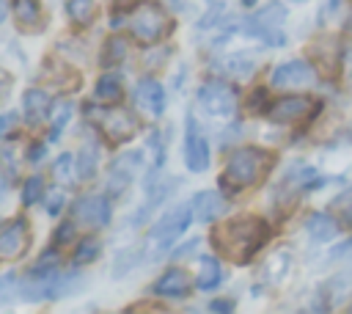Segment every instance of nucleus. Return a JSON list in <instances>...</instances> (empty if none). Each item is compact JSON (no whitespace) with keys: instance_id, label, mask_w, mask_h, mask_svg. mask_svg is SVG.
Wrapping results in <instances>:
<instances>
[{"instance_id":"1","label":"nucleus","mask_w":352,"mask_h":314,"mask_svg":"<svg viewBox=\"0 0 352 314\" xmlns=\"http://www.w3.org/2000/svg\"><path fill=\"white\" fill-rule=\"evenodd\" d=\"M270 240V226L258 215H242L212 231V245L234 264H248Z\"/></svg>"},{"instance_id":"2","label":"nucleus","mask_w":352,"mask_h":314,"mask_svg":"<svg viewBox=\"0 0 352 314\" xmlns=\"http://www.w3.org/2000/svg\"><path fill=\"white\" fill-rule=\"evenodd\" d=\"M275 154L270 149L261 146H239L228 154L223 174H220V187L226 193H242L250 190L256 185H261L267 179V174L272 171Z\"/></svg>"},{"instance_id":"3","label":"nucleus","mask_w":352,"mask_h":314,"mask_svg":"<svg viewBox=\"0 0 352 314\" xmlns=\"http://www.w3.org/2000/svg\"><path fill=\"white\" fill-rule=\"evenodd\" d=\"M192 218L195 215H192V207L190 204H179V207L168 209L151 226V231H148V240H146V248H143L146 259H162L173 248V242L187 231V226L192 223Z\"/></svg>"},{"instance_id":"4","label":"nucleus","mask_w":352,"mask_h":314,"mask_svg":"<svg viewBox=\"0 0 352 314\" xmlns=\"http://www.w3.org/2000/svg\"><path fill=\"white\" fill-rule=\"evenodd\" d=\"M319 110H322V102H316L314 96L286 94V96H278L270 102L267 118L280 127H297V124H308Z\"/></svg>"},{"instance_id":"5","label":"nucleus","mask_w":352,"mask_h":314,"mask_svg":"<svg viewBox=\"0 0 352 314\" xmlns=\"http://www.w3.org/2000/svg\"><path fill=\"white\" fill-rule=\"evenodd\" d=\"M283 22H286V8L272 0V3H267L261 11H256L253 17L245 19V22H242V30H245L248 36H253V39L270 44V47H283V44H286V36H283V30H280Z\"/></svg>"},{"instance_id":"6","label":"nucleus","mask_w":352,"mask_h":314,"mask_svg":"<svg viewBox=\"0 0 352 314\" xmlns=\"http://www.w3.org/2000/svg\"><path fill=\"white\" fill-rule=\"evenodd\" d=\"M173 28L168 11L157 3H143L135 8V14L129 17V30L138 41H160L162 36H168Z\"/></svg>"},{"instance_id":"7","label":"nucleus","mask_w":352,"mask_h":314,"mask_svg":"<svg viewBox=\"0 0 352 314\" xmlns=\"http://www.w3.org/2000/svg\"><path fill=\"white\" fill-rule=\"evenodd\" d=\"M198 105L214 118H228V116H234V110L239 105V94L226 80H206L198 88Z\"/></svg>"},{"instance_id":"8","label":"nucleus","mask_w":352,"mask_h":314,"mask_svg":"<svg viewBox=\"0 0 352 314\" xmlns=\"http://www.w3.org/2000/svg\"><path fill=\"white\" fill-rule=\"evenodd\" d=\"M99 127H102L104 138L113 146H121V143L132 140V135L138 132V121H135L132 110L118 107V105H113V107H107V110L99 113Z\"/></svg>"},{"instance_id":"9","label":"nucleus","mask_w":352,"mask_h":314,"mask_svg":"<svg viewBox=\"0 0 352 314\" xmlns=\"http://www.w3.org/2000/svg\"><path fill=\"white\" fill-rule=\"evenodd\" d=\"M314 83H316V69L305 58L286 61V63L275 66L272 74H270V85L272 88H308Z\"/></svg>"},{"instance_id":"10","label":"nucleus","mask_w":352,"mask_h":314,"mask_svg":"<svg viewBox=\"0 0 352 314\" xmlns=\"http://www.w3.org/2000/svg\"><path fill=\"white\" fill-rule=\"evenodd\" d=\"M209 160H212L209 140L198 129L195 116H187V127H184V165L192 174H204L209 168Z\"/></svg>"},{"instance_id":"11","label":"nucleus","mask_w":352,"mask_h":314,"mask_svg":"<svg viewBox=\"0 0 352 314\" xmlns=\"http://www.w3.org/2000/svg\"><path fill=\"white\" fill-rule=\"evenodd\" d=\"M110 201L107 196H80L72 204V220L85 229H102L110 223Z\"/></svg>"},{"instance_id":"12","label":"nucleus","mask_w":352,"mask_h":314,"mask_svg":"<svg viewBox=\"0 0 352 314\" xmlns=\"http://www.w3.org/2000/svg\"><path fill=\"white\" fill-rule=\"evenodd\" d=\"M140 163H143V151H124L110 163V176H107L110 196H121L132 185V179L140 171Z\"/></svg>"},{"instance_id":"13","label":"nucleus","mask_w":352,"mask_h":314,"mask_svg":"<svg viewBox=\"0 0 352 314\" xmlns=\"http://www.w3.org/2000/svg\"><path fill=\"white\" fill-rule=\"evenodd\" d=\"M28 248H30V226L25 218H14L0 229V259L6 262L19 259L25 256Z\"/></svg>"},{"instance_id":"14","label":"nucleus","mask_w":352,"mask_h":314,"mask_svg":"<svg viewBox=\"0 0 352 314\" xmlns=\"http://www.w3.org/2000/svg\"><path fill=\"white\" fill-rule=\"evenodd\" d=\"M135 105L140 107V110H146L148 116H162V110H165V88L160 85V80H154V77H143L138 85H135Z\"/></svg>"},{"instance_id":"15","label":"nucleus","mask_w":352,"mask_h":314,"mask_svg":"<svg viewBox=\"0 0 352 314\" xmlns=\"http://www.w3.org/2000/svg\"><path fill=\"white\" fill-rule=\"evenodd\" d=\"M190 289H192V281H190V275H187L182 267H170V270H165V273L154 281V286H151L154 295H160V297H173V300L187 297Z\"/></svg>"},{"instance_id":"16","label":"nucleus","mask_w":352,"mask_h":314,"mask_svg":"<svg viewBox=\"0 0 352 314\" xmlns=\"http://www.w3.org/2000/svg\"><path fill=\"white\" fill-rule=\"evenodd\" d=\"M190 207H192V215H195L198 223H212L226 212L228 204H226L223 193H217V190H198L192 196Z\"/></svg>"},{"instance_id":"17","label":"nucleus","mask_w":352,"mask_h":314,"mask_svg":"<svg viewBox=\"0 0 352 314\" xmlns=\"http://www.w3.org/2000/svg\"><path fill=\"white\" fill-rule=\"evenodd\" d=\"M11 14L16 19V28L25 30V33H38L47 25V14H44L38 0H14Z\"/></svg>"},{"instance_id":"18","label":"nucleus","mask_w":352,"mask_h":314,"mask_svg":"<svg viewBox=\"0 0 352 314\" xmlns=\"http://www.w3.org/2000/svg\"><path fill=\"white\" fill-rule=\"evenodd\" d=\"M292 264H294V256H292V248H278L272 251L264 264H261V281L270 284V286H278L286 281V275L292 273Z\"/></svg>"},{"instance_id":"19","label":"nucleus","mask_w":352,"mask_h":314,"mask_svg":"<svg viewBox=\"0 0 352 314\" xmlns=\"http://www.w3.org/2000/svg\"><path fill=\"white\" fill-rule=\"evenodd\" d=\"M341 52H344V47H341V41H338L336 36H319V39L311 41V55L316 58V63H319L327 74H336V72H338V66H341Z\"/></svg>"},{"instance_id":"20","label":"nucleus","mask_w":352,"mask_h":314,"mask_svg":"<svg viewBox=\"0 0 352 314\" xmlns=\"http://www.w3.org/2000/svg\"><path fill=\"white\" fill-rule=\"evenodd\" d=\"M50 96L44 88H28L22 96V110H25V121L28 127H41V121L50 116Z\"/></svg>"},{"instance_id":"21","label":"nucleus","mask_w":352,"mask_h":314,"mask_svg":"<svg viewBox=\"0 0 352 314\" xmlns=\"http://www.w3.org/2000/svg\"><path fill=\"white\" fill-rule=\"evenodd\" d=\"M305 234L314 240V242H330L341 234V223L336 215H327V212H314L308 220H305Z\"/></svg>"},{"instance_id":"22","label":"nucleus","mask_w":352,"mask_h":314,"mask_svg":"<svg viewBox=\"0 0 352 314\" xmlns=\"http://www.w3.org/2000/svg\"><path fill=\"white\" fill-rule=\"evenodd\" d=\"M44 77H47L52 85L69 88V91H74V88L80 85V74H77L69 63H63V61H50V63L44 66Z\"/></svg>"},{"instance_id":"23","label":"nucleus","mask_w":352,"mask_h":314,"mask_svg":"<svg viewBox=\"0 0 352 314\" xmlns=\"http://www.w3.org/2000/svg\"><path fill=\"white\" fill-rule=\"evenodd\" d=\"M220 281H223V267H220V262H217L214 256L204 253V256L198 259V278H195L198 289L209 292V289L220 286Z\"/></svg>"},{"instance_id":"24","label":"nucleus","mask_w":352,"mask_h":314,"mask_svg":"<svg viewBox=\"0 0 352 314\" xmlns=\"http://www.w3.org/2000/svg\"><path fill=\"white\" fill-rule=\"evenodd\" d=\"M99 168V146L96 140H85L80 154H77V176L80 179H94Z\"/></svg>"},{"instance_id":"25","label":"nucleus","mask_w":352,"mask_h":314,"mask_svg":"<svg viewBox=\"0 0 352 314\" xmlns=\"http://www.w3.org/2000/svg\"><path fill=\"white\" fill-rule=\"evenodd\" d=\"M94 96H96L99 102H110V105H116V102L124 96V85H121V77H118L116 72H110V74H102V77L96 80V91H94Z\"/></svg>"},{"instance_id":"26","label":"nucleus","mask_w":352,"mask_h":314,"mask_svg":"<svg viewBox=\"0 0 352 314\" xmlns=\"http://www.w3.org/2000/svg\"><path fill=\"white\" fill-rule=\"evenodd\" d=\"M96 11V0H66V17L74 28H88Z\"/></svg>"},{"instance_id":"27","label":"nucleus","mask_w":352,"mask_h":314,"mask_svg":"<svg viewBox=\"0 0 352 314\" xmlns=\"http://www.w3.org/2000/svg\"><path fill=\"white\" fill-rule=\"evenodd\" d=\"M69 118H72V102H69V99H58V102L50 105L47 121H50V138H52V140L60 135V129L69 124Z\"/></svg>"},{"instance_id":"28","label":"nucleus","mask_w":352,"mask_h":314,"mask_svg":"<svg viewBox=\"0 0 352 314\" xmlns=\"http://www.w3.org/2000/svg\"><path fill=\"white\" fill-rule=\"evenodd\" d=\"M126 52H129V44H126V39L124 36H110L107 41H104V47H102V66H118L124 58H126Z\"/></svg>"},{"instance_id":"29","label":"nucleus","mask_w":352,"mask_h":314,"mask_svg":"<svg viewBox=\"0 0 352 314\" xmlns=\"http://www.w3.org/2000/svg\"><path fill=\"white\" fill-rule=\"evenodd\" d=\"M223 69L234 77H250L256 72V58L250 52H236V55H228L223 61Z\"/></svg>"},{"instance_id":"30","label":"nucleus","mask_w":352,"mask_h":314,"mask_svg":"<svg viewBox=\"0 0 352 314\" xmlns=\"http://www.w3.org/2000/svg\"><path fill=\"white\" fill-rule=\"evenodd\" d=\"M140 259H146L143 248H126V251H121V253L113 259V275H116V278H124L135 264H140Z\"/></svg>"},{"instance_id":"31","label":"nucleus","mask_w":352,"mask_h":314,"mask_svg":"<svg viewBox=\"0 0 352 314\" xmlns=\"http://www.w3.org/2000/svg\"><path fill=\"white\" fill-rule=\"evenodd\" d=\"M52 176H55L60 185H72V182H74V176H77V163H74V157H72L69 151L58 154V160L52 163Z\"/></svg>"},{"instance_id":"32","label":"nucleus","mask_w":352,"mask_h":314,"mask_svg":"<svg viewBox=\"0 0 352 314\" xmlns=\"http://www.w3.org/2000/svg\"><path fill=\"white\" fill-rule=\"evenodd\" d=\"M330 212L338 218L341 229H352V187L346 193H341L333 204H330Z\"/></svg>"},{"instance_id":"33","label":"nucleus","mask_w":352,"mask_h":314,"mask_svg":"<svg viewBox=\"0 0 352 314\" xmlns=\"http://www.w3.org/2000/svg\"><path fill=\"white\" fill-rule=\"evenodd\" d=\"M102 253V242L96 240V237H85V240H80V245L74 248V264H88V262H94L96 256Z\"/></svg>"},{"instance_id":"34","label":"nucleus","mask_w":352,"mask_h":314,"mask_svg":"<svg viewBox=\"0 0 352 314\" xmlns=\"http://www.w3.org/2000/svg\"><path fill=\"white\" fill-rule=\"evenodd\" d=\"M44 179L41 176H30V179H25V185H22V207H33L36 201H41L44 198Z\"/></svg>"},{"instance_id":"35","label":"nucleus","mask_w":352,"mask_h":314,"mask_svg":"<svg viewBox=\"0 0 352 314\" xmlns=\"http://www.w3.org/2000/svg\"><path fill=\"white\" fill-rule=\"evenodd\" d=\"M14 295H19V278H16V273L0 275V303H11Z\"/></svg>"},{"instance_id":"36","label":"nucleus","mask_w":352,"mask_h":314,"mask_svg":"<svg viewBox=\"0 0 352 314\" xmlns=\"http://www.w3.org/2000/svg\"><path fill=\"white\" fill-rule=\"evenodd\" d=\"M223 11H226L223 0H209V11H206L204 19H198V28H209V25L220 22V19H223Z\"/></svg>"},{"instance_id":"37","label":"nucleus","mask_w":352,"mask_h":314,"mask_svg":"<svg viewBox=\"0 0 352 314\" xmlns=\"http://www.w3.org/2000/svg\"><path fill=\"white\" fill-rule=\"evenodd\" d=\"M63 190H58V187H52V190H47L44 193V204H47V212L50 215H60V209H63Z\"/></svg>"},{"instance_id":"38","label":"nucleus","mask_w":352,"mask_h":314,"mask_svg":"<svg viewBox=\"0 0 352 314\" xmlns=\"http://www.w3.org/2000/svg\"><path fill=\"white\" fill-rule=\"evenodd\" d=\"M270 105H267V88H256V91H250V96H248V110L250 113H261V110H267Z\"/></svg>"},{"instance_id":"39","label":"nucleus","mask_w":352,"mask_h":314,"mask_svg":"<svg viewBox=\"0 0 352 314\" xmlns=\"http://www.w3.org/2000/svg\"><path fill=\"white\" fill-rule=\"evenodd\" d=\"M72 237H74V223H63V226L58 229V234H55V245L72 242Z\"/></svg>"},{"instance_id":"40","label":"nucleus","mask_w":352,"mask_h":314,"mask_svg":"<svg viewBox=\"0 0 352 314\" xmlns=\"http://www.w3.org/2000/svg\"><path fill=\"white\" fill-rule=\"evenodd\" d=\"M209 308H212V311H234V300H228V297H217V300L209 303Z\"/></svg>"},{"instance_id":"41","label":"nucleus","mask_w":352,"mask_h":314,"mask_svg":"<svg viewBox=\"0 0 352 314\" xmlns=\"http://www.w3.org/2000/svg\"><path fill=\"white\" fill-rule=\"evenodd\" d=\"M44 151H47V146H44V143H33V149L28 151V160H30V163H38V160L44 157Z\"/></svg>"},{"instance_id":"42","label":"nucleus","mask_w":352,"mask_h":314,"mask_svg":"<svg viewBox=\"0 0 352 314\" xmlns=\"http://www.w3.org/2000/svg\"><path fill=\"white\" fill-rule=\"evenodd\" d=\"M192 248H198V240H190L187 245H182V248H176V251H173L170 256H173V259H184V256H187V253H190Z\"/></svg>"},{"instance_id":"43","label":"nucleus","mask_w":352,"mask_h":314,"mask_svg":"<svg viewBox=\"0 0 352 314\" xmlns=\"http://www.w3.org/2000/svg\"><path fill=\"white\" fill-rule=\"evenodd\" d=\"M126 311H165V306H157V303H138V306H129Z\"/></svg>"},{"instance_id":"44","label":"nucleus","mask_w":352,"mask_h":314,"mask_svg":"<svg viewBox=\"0 0 352 314\" xmlns=\"http://www.w3.org/2000/svg\"><path fill=\"white\" fill-rule=\"evenodd\" d=\"M16 113H6V116H0V132H6V129H11L14 124H16Z\"/></svg>"},{"instance_id":"45","label":"nucleus","mask_w":352,"mask_h":314,"mask_svg":"<svg viewBox=\"0 0 352 314\" xmlns=\"http://www.w3.org/2000/svg\"><path fill=\"white\" fill-rule=\"evenodd\" d=\"M135 3H138V0H113V11H116V14H124V11H129Z\"/></svg>"},{"instance_id":"46","label":"nucleus","mask_w":352,"mask_h":314,"mask_svg":"<svg viewBox=\"0 0 352 314\" xmlns=\"http://www.w3.org/2000/svg\"><path fill=\"white\" fill-rule=\"evenodd\" d=\"M8 88H11V74H8V72L0 66V96H3Z\"/></svg>"},{"instance_id":"47","label":"nucleus","mask_w":352,"mask_h":314,"mask_svg":"<svg viewBox=\"0 0 352 314\" xmlns=\"http://www.w3.org/2000/svg\"><path fill=\"white\" fill-rule=\"evenodd\" d=\"M344 30H346V36H352V14H349V19H346V25H344Z\"/></svg>"},{"instance_id":"48","label":"nucleus","mask_w":352,"mask_h":314,"mask_svg":"<svg viewBox=\"0 0 352 314\" xmlns=\"http://www.w3.org/2000/svg\"><path fill=\"white\" fill-rule=\"evenodd\" d=\"M346 138H349V143H352V118L346 121Z\"/></svg>"},{"instance_id":"49","label":"nucleus","mask_w":352,"mask_h":314,"mask_svg":"<svg viewBox=\"0 0 352 314\" xmlns=\"http://www.w3.org/2000/svg\"><path fill=\"white\" fill-rule=\"evenodd\" d=\"M6 19V0H0V22Z\"/></svg>"},{"instance_id":"50","label":"nucleus","mask_w":352,"mask_h":314,"mask_svg":"<svg viewBox=\"0 0 352 314\" xmlns=\"http://www.w3.org/2000/svg\"><path fill=\"white\" fill-rule=\"evenodd\" d=\"M3 196H6V179L0 176V198H3Z\"/></svg>"},{"instance_id":"51","label":"nucleus","mask_w":352,"mask_h":314,"mask_svg":"<svg viewBox=\"0 0 352 314\" xmlns=\"http://www.w3.org/2000/svg\"><path fill=\"white\" fill-rule=\"evenodd\" d=\"M253 3H256V0H242V6H248V8H250Z\"/></svg>"}]
</instances>
